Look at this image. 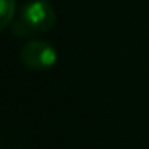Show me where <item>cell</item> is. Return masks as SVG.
Here are the masks:
<instances>
[{"mask_svg":"<svg viewBox=\"0 0 149 149\" xmlns=\"http://www.w3.org/2000/svg\"><path fill=\"white\" fill-rule=\"evenodd\" d=\"M56 24V12L45 0H33L23 5L21 16L12 23V33L16 37H28L31 33H45Z\"/></svg>","mask_w":149,"mask_h":149,"instance_id":"6da1fadb","label":"cell"},{"mask_svg":"<svg viewBox=\"0 0 149 149\" xmlns=\"http://www.w3.org/2000/svg\"><path fill=\"white\" fill-rule=\"evenodd\" d=\"M21 63L33 71H45L50 70L57 63V52L56 49L43 42V40H30L21 49Z\"/></svg>","mask_w":149,"mask_h":149,"instance_id":"7a4b0ae2","label":"cell"},{"mask_svg":"<svg viewBox=\"0 0 149 149\" xmlns=\"http://www.w3.org/2000/svg\"><path fill=\"white\" fill-rule=\"evenodd\" d=\"M16 16V0H0V30L12 24Z\"/></svg>","mask_w":149,"mask_h":149,"instance_id":"3957f363","label":"cell"}]
</instances>
